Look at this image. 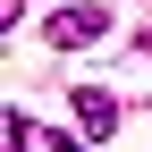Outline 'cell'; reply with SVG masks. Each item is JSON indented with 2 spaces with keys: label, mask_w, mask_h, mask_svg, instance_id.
Returning <instances> with one entry per match:
<instances>
[{
  "label": "cell",
  "mask_w": 152,
  "mask_h": 152,
  "mask_svg": "<svg viewBox=\"0 0 152 152\" xmlns=\"http://www.w3.org/2000/svg\"><path fill=\"white\" fill-rule=\"evenodd\" d=\"M76 127L102 144L110 127H118V93H110V85H76Z\"/></svg>",
  "instance_id": "7a4b0ae2"
},
{
  "label": "cell",
  "mask_w": 152,
  "mask_h": 152,
  "mask_svg": "<svg viewBox=\"0 0 152 152\" xmlns=\"http://www.w3.org/2000/svg\"><path fill=\"white\" fill-rule=\"evenodd\" d=\"M42 34H51L59 51H85V42L110 34V9H102V0H59V9L42 17Z\"/></svg>",
  "instance_id": "6da1fadb"
},
{
  "label": "cell",
  "mask_w": 152,
  "mask_h": 152,
  "mask_svg": "<svg viewBox=\"0 0 152 152\" xmlns=\"http://www.w3.org/2000/svg\"><path fill=\"white\" fill-rule=\"evenodd\" d=\"M9 152H34V127L26 118H9Z\"/></svg>",
  "instance_id": "3957f363"
},
{
  "label": "cell",
  "mask_w": 152,
  "mask_h": 152,
  "mask_svg": "<svg viewBox=\"0 0 152 152\" xmlns=\"http://www.w3.org/2000/svg\"><path fill=\"white\" fill-rule=\"evenodd\" d=\"M51 152H93V135H51Z\"/></svg>",
  "instance_id": "277c9868"
}]
</instances>
